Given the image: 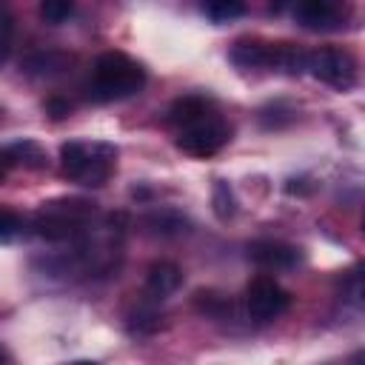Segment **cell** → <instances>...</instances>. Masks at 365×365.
Returning a JSON list of instances; mask_svg holds the SVG:
<instances>
[{"label":"cell","mask_w":365,"mask_h":365,"mask_svg":"<svg viewBox=\"0 0 365 365\" xmlns=\"http://www.w3.org/2000/svg\"><path fill=\"white\" fill-rule=\"evenodd\" d=\"M194 308L200 314H205V317L220 319V317H225L231 311V299L222 291H217V288H200L194 294Z\"/></svg>","instance_id":"17"},{"label":"cell","mask_w":365,"mask_h":365,"mask_svg":"<svg viewBox=\"0 0 365 365\" xmlns=\"http://www.w3.org/2000/svg\"><path fill=\"white\" fill-rule=\"evenodd\" d=\"M71 365H100V362H91V359H77V362H71Z\"/></svg>","instance_id":"27"},{"label":"cell","mask_w":365,"mask_h":365,"mask_svg":"<svg viewBox=\"0 0 365 365\" xmlns=\"http://www.w3.org/2000/svg\"><path fill=\"white\" fill-rule=\"evenodd\" d=\"M160 325H163V314L157 308V299H151V297L140 299L125 314V331L131 336H151V334L160 331Z\"/></svg>","instance_id":"10"},{"label":"cell","mask_w":365,"mask_h":365,"mask_svg":"<svg viewBox=\"0 0 365 365\" xmlns=\"http://www.w3.org/2000/svg\"><path fill=\"white\" fill-rule=\"evenodd\" d=\"M0 157H3V163H6V168H11V165H23V168H46V151L34 143V140H17V143H11L9 148H3L0 151Z\"/></svg>","instance_id":"13"},{"label":"cell","mask_w":365,"mask_h":365,"mask_svg":"<svg viewBox=\"0 0 365 365\" xmlns=\"http://www.w3.org/2000/svg\"><path fill=\"white\" fill-rule=\"evenodd\" d=\"M211 208L217 214V220L228 222L234 214H237V197L231 191V185L225 180H214V188H211Z\"/></svg>","instance_id":"18"},{"label":"cell","mask_w":365,"mask_h":365,"mask_svg":"<svg viewBox=\"0 0 365 365\" xmlns=\"http://www.w3.org/2000/svg\"><path fill=\"white\" fill-rule=\"evenodd\" d=\"M43 111H46L51 120H66V117L71 114V100H68V97H60V94H51V97H46Z\"/></svg>","instance_id":"23"},{"label":"cell","mask_w":365,"mask_h":365,"mask_svg":"<svg viewBox=\"0 0 365 365\" xmlns=\"http://www.w3.org/2000/svg\"><path fill=\"white\" fill-rule=\"evenodd\" d=\"M342 294H345L354 305L362 302V277H359V268H351V271H348V277L342 279Z\"/></svg>","instance_id":"25"},{"label":"cell","mask_w":365,"mask_h":365,"mask_svg":"<svg viewBox=\"0 0 365 365\" xmlns=\"http://www.w3.org/2000/svg\"><path fill=\"white\" fill-rule=\"evenodd\" d=\"M20 231H23V217H20L14 208L0 205V242H11V240H17Z\"/></svg>","instance_id":"22"},{"label":"cell","mask_w":365,"mask_h":365,"mask_svg":"<svg viewBox=\"0 0 365 365\" xmlns=\"http://www.w3.org/2000/svg\"><path fill=\"white\" fill-rule=\"evenodd\" d=\"M143 225L154 234V237H163V240H171V237H180L188 231V217L177 208H157V211H148L143 217Z\"/></svg>","instance_id":"12"},{"label":"cell","mask_w":365,"mask_h":365,"mask_svg":"<svg viewBox=\"0 0 365 365\" xmlns=\"http://www.w3.org/2000/svg\"><path fill=\"white\" fill-rule=\"evenodd\" d=\"M208 114H211V103H208L205 97H200V94H185V97H177V100L171 103V108H168V123L182 131V128H188V125L205 120Z\"/></svg>","instance_id":"11"},{"label":"cell","mask_w":365,"mask_h":365,"mask_svg":"<svg viewBox=\"0 0 365 365\" xmlns=\"http://www.w3.org/2000/svg\"><path fill=\"white\" fill-rule=\"evenodd\" d=\"M6 174V163H3V157H0V177Z\"/></svg>","instance_id":"28"},{"label":"cell","mask_w":365,"mask_h":365,"mask_svg":"<svg viewBox=\"0 0 365 365\" xmlns=\"http://www.w3.org/2000/svg\"><path fill=\"white\" fill-rule=\"evenodd\" d=\"M305 71H311V77H317L319 83H325L331 88H339V91H348L356 83V63H354V57L348 51L331 48V46L308 51Z\"/></svg>","instance_id":"3"},{"label":"cell","mask_w":365,"mask_h":365,"mask_svg":"<svg viewBox=\"0 0 365 365\" xmlns=\"http://www.w3.org/2000/svg\"><path fill=\"white\" fill-rule=\"evenodd\" d=\"M202 11L214 23H228V20H237V17L245 14V3H240V0H211V3L202 6Z\"/></svg>","instance_id":"20"},{"label":"cell","mask_w":365,"mask_h":365,"mask_svg":"<svg viewBox=\"0 0 365 365\" xmlns=\"http://www.w3.org/2000/svg\"><path fill=\"white\" fill-rule=\"evenodd\" d=\"M11 37H14V20H11V14H0V66L9 60Z\"/></svg>","instance_id":"24"},{"label":"cell","mask_w":365,"mask_h":365,"mask_svg":"<svg viewBox=\"0 0 365 365\" xmlns=\"http://www.w3.org/2000/svg\"><path fill=\"white\" fill-rule=\"evenodd\" d=\"M248 259L265 271H291L299 262V248L279 240H254L248 245Z\"/></svg>","instance_id":"6"},{"label":"cell","mask_w":365,"mask_h":365,"mask_svg":"<svg viewBox=\"0 0 365 365\" xmlns=\"http://www.w3.org/2000/svg\"><path fill=\"white\" fill-rule=\"evenodd\" d=\"M305 60H308V51H302L299 46H294V43H274V63H271V68H279L285 74H299V71H305Z\"/></svg>","instance_id":"16"},{"label":"cell","mask_w":365,"mask_h":365,"mask_svg":"<svg viewBox=\"0 0 365 365\" xmlns=\"http://www.w3.org/2000/svg\"><path fill=\"white\" fill-rule=\"evenodd\" d=\"M145 86V68L123 51H103L91 68L88 97L97 103L125 100Z\"/></svg>","instance_id":"1"},{"label":"cell","mask_w":365,"mask_h":365,"mask_svg":"<svg viewBox=\"0 0 365 365\" xmlns=\"http://www.w3.org/2000/svg\"><path fill=\"white\" fill-rule=\"evenodd\" d=\"M294 20L308 31H331L342 26V9L331 0H302L294 9Z\"/></svg>","instance_id":"7"},{"label":"cell","mask_w":365,"mask_h":365,"mask_svg":"<svg viewBox=\"0 0 365 365\" xmlns=\"http://www.w3.org/2000/svg\"><path fill=\"white\" fill-rule=\"evenodd\" d=\"M3 362H6V356H3V351H0V365H3Z\"/></svg>","instance_id":"29"},{"label":"cell","mask_w":365,"mask_h":365,"mask_svg":"<svg viewBox=\"0 0 365 365\" xmlns=\"http://www.w3.org/2000/svg\"><path fill=\"white\" fill-rule=\"evenodd\" d=\"M60 165H63V174L68 180L83 182V177H86V171L91 165V148L83 145V143H74V140L63 143L60 145Z\"/></svg>","instance_id":"14"},{"label":"cell","mask_w":365,"mask_h":365,"mask_svg":"<svg viewBox=\"0 0 365 365\" xmlns=\"http://www.w3.org/2000/svg\"><path fill=\"white\" fill-rule=\"evenodd\" d=\"M228 57L240 68H271V63H274V43H265V40H237L231 46Z\"/></svg>","instance_id":"9"},{"label":"cell","mask_w":365,"mask_h":365,"mask_svg":"<svg viewBox=\"0 0 365 365\" xmlns=\"http://www.w3.org/2000/svg\"><path fill=\"white\" fill-rule=\"evenodd\" d=\"M285 191H288V194H311L314 185L308 182V177H291V180L285 182Z\"/></svg>","instance_id":"26"},{"label":"cell","mask_w":365,"mask_h":365,"mask_svg":"<svg viewBox=\"0 0 365 365\" xmlns=\"http://www.w3.org/2000/svg\"><path fill=\"white\" fill-rule=\"evenodd\" d=\"M182 285V268L171 259H157L145 271V291L151 299H163Z\"/></svg>","instance_id":"8"},{"label":"cell","mask_w":365,"mask_h":365,"mask_svg":"<svg viewBox=\"0 0 365 365\" xmlns=\"http://www.w3.org/2000/svg\"><path fill=\"white\" fill-rule=\"evenodd\" d=\"M245 305L254 319H277L291 308V294L274 277H254L245 288Z\"/></svg>","instance_id":"5"},{"label":"cell","mask_w":365,"mask_h":365,"mask_svg":"<svg viewBox=\"0 0 365 365\" xmlns=\"http://www.w3.org/2000/svg\"><path fill=\"white\" fill-rule=\"evenodd\" d=\"M91 217H94V202H88L83 197L48 200L31 217V231L40 240H48V242L80 240L88 231Z\"/></svg>","instance_id":"2"},{"label":"cell","mask_w":365,"mask_h":365,"mask_svg":"<svg viewBox=\"0 0 365 365\" xmlns=\"http://www.w3.org/2000/svg\"><path fill=\"white\" fill-rule=\"evenodd\" d=\"M74 14V3L71 0H43L40 3V17L48 26H60Z\"/></svg>","instance_id":"21"},{"label":"cell","mask_w":365,"mask_h":365,"mask_svg":"<svg viewBox=\"0 0 365 365\" xmlns=\"http://www.w3.org/2000/svg\"><path fill=\"white\" fill-rule=\"evenodd\" d=\"M0 120H3V108H0Z\"/></svg>","instance_id":"30"},{"label":"cell","mask_w":365,"mask_h":365,"mask_svg":"<svg viewBox=\"0 0 365 365\" xmlns=\"http://www.w3.org/2000/svg\"><path fill=\"white\" fill-rule=\"evenodd\" d=\"M231 140V125L217 117V114H208L205 120L188 125L180 131L177 137V148L188 157H214L225 143Z\"/></svg>","instance_id":"4"},{"label":"cell","mask_w":365,"mask_h":365,"mask_svg":"<svg viewBox=\"0 0 365 365\" xmlns=\"http://www.w3.org/2000/svg\"><path fill=\"white\" fill-rule=\"evenodd\" d=\"M297 120V108H291L288 103H268L265 108H259V125L262 128H285Z\"/></svg>","instance_id":"19"},{"label":"cell","mask_w":365,"mask_h":365,"mask_svg":"<svg viewBox=\"0 0 365 365\" xmlns=\"http://www.w3.org/2000/svg\"><path fill=\"white\" fill-rule=\"evenodd\" d=\"M71 66V54L66 51H37L31 57H26L23 68L34 77H51V74H63Z\"/></svg>","instance_id":"15"}]
</instances>
